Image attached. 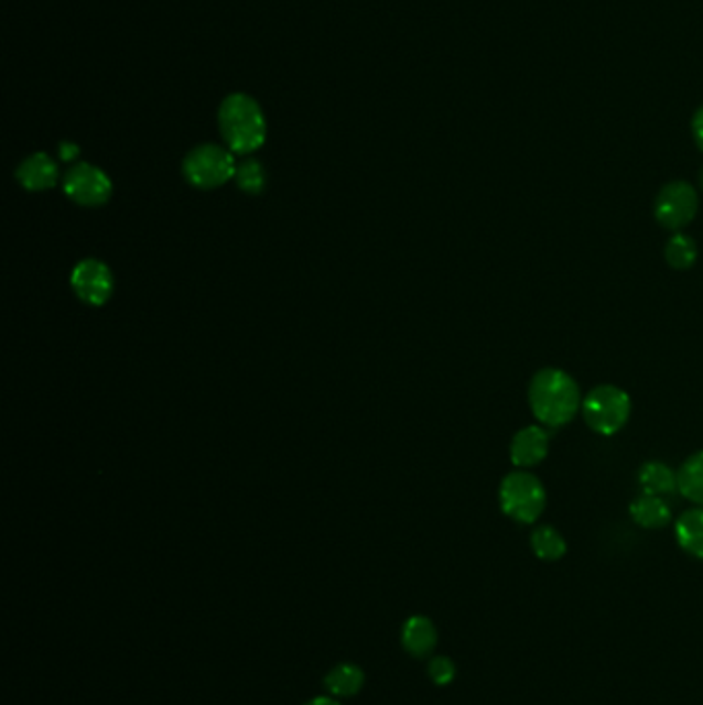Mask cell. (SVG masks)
Listing matches in <instances>:
<instances>
[{
    "instance_id": "obj_1",
    "label": "cell",
    "mask_w": 703,
    "mask_h": 705,
    "mask_svg": "<svg viewBox=\"0 0 703 705\" xmlns=\"http://www.w3.org/2000/svg\"><path fill=\"white\" fill-rule=\"evenodd\" d=\"M582 401L580 386L563 369H541L528 386L532 415L553 430L567 425L582 409Z\"/></svg>"
},
{
    "instance_id": "obj_2",
    "label": "cell",
    "mask_w": 703,
    "mask_h": 705,
    "mask_svg": "<svg viewBox=\"0 0 703 705\" xmlns=\"http://www.w3.org/2000/svg\"><path fill=\"white\" fill-rule=\"evenodd\" d=\"M219 129L229 151L248 155L267 139V120L255 99L244 94L225 97L219 108Z\"/></svg>"
},
{
    "instance_id": "obj_3",
    "label": "cell",
    "mask_w": 703,
    "mask_h": 705,
    "mask_svg": "<svg viewBox=\"0 0 703 705\" xmlns=\"http://www.w3.org/2000/svg\"><path fill=\"white\" fill-rule=\"evenodd\" d=\"M501 512L520 524H534L547 506L543 482L527 470H513L499 485Z\"/></svg>"
},
{
    "instance_id": "obj_4",
    "label": "cell",
    "mask_w": 703,
    "mask_h": 705,
    "mask_svg": "<svg viewBox=\"0 0 703 705\" xmlns=\"http://www.w3.org/2000/svg\"><path fill=\"white\" fill-rule=\"evenodd\" d=\"M582 415L592 432L608 437L624 430L631 415V399L617 386H596L582 401Z\"/></svg>"
},
{
    "instance_id": "obj_5",
    "label": "cell",
    "mask_w": 703,
    "mask_h": 705,
    "mask_svg": "<svg viewBox=\"0 0 703 705\" xmlns=\"http://www.w3.org/2000/svg\"><path fill=\"white\" fill-rule=\"evenodd\" d=\"M236 160L231 151L219 144H201L184 160V176L196 188H217L236 176Z\"/></svg>"
},
{
    "instance_id": "obj_6",
    "label": "cell",
    "mask_w": 703,
    "mask_h": 705,
    "mask_svg": "<svg viewBox=\"0 0 703 705\" xmlns=\"http://www.w3.org/2000/svg\"><path fill=\"white\" fill-rule=\"evenodd\" d=\"M700 209L697 191L683 180L671 182L660 188L655 200V217L664 229L679 231L688 227Z\"/></svg>"
},
{
    "instance_id": "obj_7",
    "label": "cell",
    "mask_w": 703,
    "mask_h": 705,
    "mask_svg": "<svg viewBox=\"0 0 703 705\" xmlns=\"http://www.w3.org/2000/svg\"><path fill=\"white\" fill-rule=\"evenodd\" d=\"M64 193L83 207H101L112 196V182L96 165L79 163L64 177Z\"/></svg>"
},
{
    "instance_id": "obj_8",
    "label": "cell",
    "mask_w": 703,
    "mask_h": 705,
    "mask_svg": "<svg viewBox=\"0 0 703 705\" xmlns=\"http://www.w3.org/2000/svg\"><path fill=\"white\" fill-rule=\"evenodd\" d=\"M71 285L85 304H106L112 295L113 279L110 269L99 260H83L71 276Z\"/></svg>"
},
{
    "instance_id": "obj_9",
    "label": "cell",
    "mask_w": 703,
    "mask_h": 705,
    "mask_svg": "<svg viewBox=\"0 0 703 705\" xmlns=\"http://www.w3.org/2000/svg\"><path fill=\"white\" fill-rule=\"evenodd\" d=\"M551 435L539 425H528L524 430L511 437L510 458L511 465L518 468H530L543 463L549 454Z\"/></svg>"
},
{
    "instance_id": "obj_10",
    "label": "cell",
    "mask_w": 703,
    "mask_h": 705,
    "mask_svg": "<svg viewBox=\"0 0 703 705\" xmlns=\"http://www.w3.org/2000/svg\"><path fill=\"white\" fill-rule=\"evenodd\" d=\"M17 180L32 193L54 188L58 182V167L46 153H33L17 170Z\"/></svg>"
},
{
    "instance_id": "obj_11",
    "label": "cell",
    "mask_w": 703,
    "mask_h": 705,
    "mask_svg": "<svg viewBox=\"0 0 703 705\" xmlns=\"http://www.w3.org/2000/svg\"><path fill=\"white\" fill-rule=\"evenodd\" d=\"M402 648L413 658L430 657L437 643V631L428 617H411L402 627Z\"/></svg>"
},
{
    "instance_id": "obj_12",
    "label": "cell",
    "mask_w": 703,
    "mask_h": 705,
    "mask_svg": "<svg viewBox=\"0 0 703 705\" xmlns=\"http://www.w3.org/2000/svg\"><path fill=\"white\" fill-rule=\"evenodd\" d=\"M674 536L685 553L703 560V508L681 513L674 524Z\"/></svg>"
},
{
    "instance_id": "obj_13",
    "label": "cell",
    "mask_w": 703,
    "mask_h": 705,
    "mask_svg": "<svg viewBox=\"0 0 703 705\" xmlns=\"http://www.w3.org/2000/svg\"><path fill=\"white\" fill-rule=\"evenodd\" d=\"M634 522L641 529H664L671 522V508L662 497L641 496L629 506Z\"/></svg>"
},
{
    "instance_id": "obj_14",
    "label": "cell",
    "mask_w": 703,
    "mask_h": 705,
    "mask_svg": "<svg viewBox=\"0 0 703 705\" xmlns=\"http://www.w3.org/2000/svg\"><path fill=\"white\" fill-rule=\"evenodd\" d=\"M677 489L691 503L703 508V449L691 454L677 473Z\"/></svg>"
},
{
    "instance_id": "obj_15",
    "label": "cell",
    "mask_w": 703,
    "mask_h": 705,
    "mask_svg": "<svg viewBox=\"0 0 703 705\" xmlns=\"http://www.w3.org/2000/svg\"><path fill=\"white\" fill-rule=\"evenodd\" d=\"M639 487L643 491V496H667L674 494L677 489V475L671 468L662 463H646L639 468L638 473Z\"/></svg>"
},
{
    "instance_id": "obj_16",
    "label": "cell",
    "mask_w": 703,
    "mask_h": 705,
    "mask_svg": "<svg viewBox=\"0 0 703 705\" xmlns=\"http://www.w3.org/2000/svg\"><path fill=\"white\" fill-rule=\"evenodd\" d=\"M364 683H366L364 671L359 666H355V664H349V662L338 664L324 679V687L336 697H353V695H357L364 687Z\"/></svg>"
},
{
    "instance_id": "obj_17",
    "label": "cell",
    "mask_w": 703,
    "mask_h": 705,
    "mask_svg": "<svg viewBox=\"0 0 703 705\" xmlns=\"http://www.w3.org/2000/svg\"><path fill=\"white\" fill-rule=\"evenodd\" d=\"M532 553L543 562H560L567 553V543L561 532L553 527H537L530 534Z\"/></svg>"
},
{
    "instance_id": "obj_18",
    "label": "cell",
    "mask_w": 703,
    "mask_h": 705,
    "mask_svg": "<svg viewBox=\"0 0 703 705\" xmlns=\"http://www.w3.org/2000/svg\"><path fill=\"white\" fill-rule=\"evenodd\" d=\"M664 258L674 271H689L697 262V243L689 236L677 234L667 241Z\"/></svg>"
},
{
    "instance_id": "obj_19",
    "label": "cell",
    "mask_w": 703,
    "mask_h": 705,
    "mask_svg": "<svg viewBox=\"0 0 703 705\" xmlns=\"http://www.w3.org/2000/svg\"><path fill=\"white\" fill-rule=\"evenodd\" d=\"M236 180H238V186H240L244 193L258 194L264 188V170L262 165L256 160L241 161L236 170Z\"/></svg>"
},
{
    "instance_id": "obj_20",
    "label": "cell",
    "mask_w": 703,
    "mask_h": 705,
    "mask_svg": "<svg viewBox=\"0 0 703 705\" xmlns=\"http://www.w3.org/2000/svg\"><path fill=\"white\" fill-rule=\"evenodd\" d=\"M428 674L435 685H447L456 676V664L447 657H435L430 660Z\"/></svg>"
},
{
    "instance_id": "obj_21",
    "label": "cell",
    "mask_w": 703,
    "mask_h": 705,
    "mask_svg": "<svg viewBox=\"0 0 703 705\" xmlns=\"http://www.w3.org/2000/svg\"><path fill=\"white\" fill-rule=\"evenodd\" d=\"M691 130H693V139L695 143L703 151V106L693 116V122H691Z\"/></svg>"
},
{
    "instance_id": "obj_22",
    "label": "cell",
    "mask_w": 703,
    "mask_h": 705,
    "mask_svg": "<svg viewBox=\"0 0 703 705\" xmlns=\"http://www.w3.org/2000/svg\"><path fill=\"white\" fill-rule=\"evenodd\" d=\"M61 153H63V160L71 161L77 153H79V149L75 147V144L64 143L63 149H61Z\"/></svg>"
},
{
    "instance_id": "obj_23",
    "label": "cell",
    "mask_w": 703,
    "mask_h": 705,
    "mask_svg": "<svg viewBox=\"0 0 703 705\" xmlns=\"http://www.w3.org/2000/svg\"><path fill=\"white\" fill-rule=\"evenodd\" d=\"M305 705H340L338 702H335L333 697H316V699H312V702H307Z\"/></svg>"
},
{
    "instance_id": "obj_24",
    "label": "cell",
    "mask_w": 703,
    "mask_h": 705,
    "mask_svg": "<svg viewBox=\"0 0 703 705\" xmlns=\"http://www.w3.org/2000/svg\"><path fill=\"white\" fill-rule=\"evenodd\" d=\"M700 182H702V188H703V170H702V174H700Z\"/></svg>"
}]
</instances>
